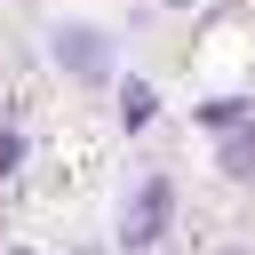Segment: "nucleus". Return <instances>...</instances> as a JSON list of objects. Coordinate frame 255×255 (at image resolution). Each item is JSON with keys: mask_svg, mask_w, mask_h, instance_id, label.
I'll list each match as a JSON object with an SVG mask.
<instances>
[{"mask_svg": "<svg viewBox=\"0 0 255 255\" xmlns=\"http://www.w3.org/2000/svg\"><path fill=\"white\" fill-rule=\"evenodd\" d=\"M167 207H175V191L151 175V183H135V199H128V215H120V247H151L159 231H167Z\"/></svg>", "mask_w": 255, "mask_h": 255, "instance_id": "1", "label": "nucleus"}, {"mask_svg": "<svg viewBox=\"0 0 255 255\" xmlns=\"http://www.w3.org/2000/svg\"><path fill=\"white\" fill-rule=\"evenodd\" d=\"M16 255H32V247H16Z\"/></svg>", "mask_w": 255, "mask_h": 255, "instance_id": "3", "label": "nucleus"}, {"mask_svg": "<svg viewBox=\"0 0 255 255\" xmlns=\"http://www.w3.org/2000/svg\"><path fill=\"white\" fill-rule=\"evenodd\" d=\"M88 255H96V247H88Z\"/></svg>", "mask_w": 255, "mask_h": 255, "instance_id": "4", "label": "nucleus"}, {"mask_svg": "<svg viewBox=\"0 0 255 255\" xmlns=\"http://www.w3.org/2000/svg\"><path fill=\"white\" fill-rule=\"evenodd\" d=\"M223 167L247 175V167H255V135H231V143H223Z\"/></svg>", "mask_w": 255, "mask_h": 255, "instance_id": "2", "label": "nucleus"}]
</instances>
